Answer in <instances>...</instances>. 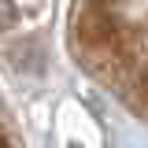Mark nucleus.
Instances as JSON below:
<instances>
[{
  "label": "nucleus",
  "mask_w": 148,
  "mask_h": 148,
  "mask_svg": "<svg viewBox=\"0 0 148 148\" xmlns=\"http://www.w3.org/2000/svg\"><path fill=\"white\" fill-rule=\"evenodd\" d=\"M71 37L82 67L148 122V0H78Z\"/></svg>",
  "instance_id": "f257e3e1"
},
{
  "label": "nucleus",
  "mask_w": 148,
  "mask_h": 148,
  "mask_svg": "<svg viewBox=\"0 0 148 148\" xmlns=\"http://www.w3.org/2000/svg\"><path fill=\"white\" fill-rule=\"evenodd\" d=\"M0 148H18V137H15V126L8 119V111L0 104Z\"/></svg>",
  "instance_id": "f03ea898"
}]
</instances>
